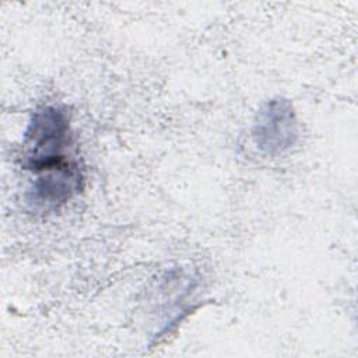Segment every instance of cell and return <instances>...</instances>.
<instances>
[{"label":"cell","mask_w":358,"mask_h":358,"mask_svg":"<svg viewBox=\"0 0 358 358\" xmlns=\"http://www.w3.org/2000/svg\"><path fill=\"white\" fill-rule=\"evenodd\" d=\"M71 144L70 116L57 105L38 108L27 126L21 145V166L39 173L69 162Z\"/></svg>","instance_id":"obj_1"},{"label":"cell","mask_w":358,"mask_h":358,"mask_svg":"<svg viewBox=\"0 0 358 358\" xmlns=\"http://www.w3.org/2000/svg\"><path fill=\"white\" fill-rule=\"evenodd\" d=\"M252 137L262 152L273 157L294 147L299 137V124L292 103L281 96L266 101L255 116Z\"/></svg>","instance_id":"obj_2"},{"label":"cell","mask_w":358,"mask_h":358,"mask_svg":"<svg viewBox=\"0 0 358 358\" xmlns=\"http://www.w3.org/2000/svg\"><path fill=\"white\" fill-rule=\"evenodd\" d=\"M84 185L81 168L69 161L56 168L36 173L27 192V203L34 211L49 213L74 197Z\"/></svg>","instance_id":"obj_3"}]
</instances>
